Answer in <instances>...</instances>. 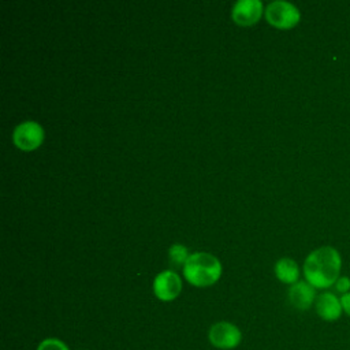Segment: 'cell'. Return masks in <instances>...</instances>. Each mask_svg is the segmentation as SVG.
<instances>
[{
  "label": "cell",
  "mask_w": 350,
  "mask_h": 350,
  "mask_svg": "<svg viewBox=\"0 0 350 350\" xmlns=\"http://www.w3.org/2000/svg\"><path fill=\"white\" fill-rule=\"evenodd\" d=\"M180 290L182 280L179 275L171 269L160 272L153 280V294L160 301H174L180 294Z\"/></svg>",
  "instance_id": "8992f818"
},
{
  "label": "cell",
  "mask_w": 350,
  "mask_h": 350,
  "mask_svg": "<svg viewBox=\"0 0 350 350\" xmlns=\"http://www.w3.org/2000/svg\"><path fill=\"white\" fill-rule=\"evenodd\" d=\"M334 287H335L336 293H339L340 295L350 293V278L340 275V276L338 278V280L335 282Z\"/></svg>",
  "instance_id": "4fadbf2b"
},
{
  "label": "cell",
  "mask_w": 350,
  "mask_h": 350,
  "mask_svg": "<svg viewBox=\"0 0 350 350\" xmlns=\"http://www.w3.org/2000/svg\"><path fill=\"white\" fill-rule=\"evenodd\" d=\"M340 304L343 308V313L350 317V293L340 295Z\"/></svg>",
  "instance_id": "5bb4252c"
},
{
  "label": "cell",
  "mask_w": 350,
  "mask_h": 350,
  "mask_svg": "<svg viewBox=\"0 0 350 350\" xmlns=\"http://www.w3.org/2000/svg\"><path fill=\"white\" fill-rule=\"evenodd\" d=\"M314 309L317 316L328 323H334L343 314V308L340 304V297L332 291H323L317 295L314 302Z\"/></svg>",
  "instance_id": "52a82bcc"
},
{
  "label": "cell",
  "mask_w": 350,
  "mask_h": 350,
  "mask_svg": "<svg viewBox=\"0 0 350 350\" xmlns=\"http://www.w3.org/2000/svg\"><path fill=\"white\" fill-rule=\"evenodd\" d=\"M12 141L21 150H34L44 141V129L37 122H23L15 127L12 133Z\"/></svg>",
  "instance_id": "5b68a950"
},
{
  "label": "cell",
  "mask_w": 350,
  "mask_h": 350,
  "mask_svg": "<svg viewBox=\"0 0 350 350\" xmlns=\"http://www.w3.org/2000/svg\"><path fill=\"white\" fill-rule=\"evenodd\" d=\"M211 345L220 350H232L242 342L241 329L230 321H217L208 331Z\"/></svg>",
  "instance_id": "277c9868"
},
{
  "label": "cell",
  "mask_w": 350,
  "mask_h": 350,
  "mask_svg": "<svg viewBox=\"0 0 350 350\" xmlns=\"http://www.w3.org/2000/svg\"><path fill=\"white\" fill-rule=\"evenodd\" d=\"M265 18L269 25L278 29H291L298 25L301 12L293 3L276 0L269 3L265 8Z\"/></svg>",
  "instance_id": "3957f363"
},
{
  "label": "cell",
  "mask_w": 350,
  "mask_h": 350,
  "mask_svg": "<svg viewBox=\"0 0 350 350\" xmlns=\"http://www.w3.org/2000/svg\"><path fill=\"white\" fill-rule=\"evenodd\" d=\"M342 257L332 246H321L308 254L304 262L305 280L317 290H327L340 276Z\"/></svg>",
  "instance_id": "6da1fadb"
},
{
  "label": "cell",
  "mask_w": 350,
  "mask_h": 350,
  "mask_svg": "<svg viewBox=\"0 0 350 350\" xmlns=\"http://www.w3.org/2000/svg\"><path fill=\"white\" fill-rule=\"evenodd\" d=\"M275 275L284 284H294L299 279L298 264L288 257H283L275 264Z\"/></svg>",
  "instance_id": "30bf717a"
},
{
  "label": "cell",
  "mask_w": 350,
  "mask_h": 350,
  "mask_svg": "<svg viewBox=\"0 0 350 350\" xmlns=\"http://www.w3.org/2000/svg\"><path fill=\"white\" fill-rule=\"evenodd\" d=\"M183 276L196 287H208L220 279L221 264L209 253H193L183 265Z\"/></svg>",
  "instance_id": "7a4b0ae2"
},
{
  "label": "cell",
  "mask_w": 350,
  "mask_h": 350,
  "mask_svg": "<svg viewBox=\"0 0 350 350\" xmlns=\"http://www.w3.org/2000/svg\"><path fill=\"white\" fill-rule=\"evenodd\" d=\"M36 350H70V347L59 338H45L37 345Z\"/></svg>",
  "instance_id": "7c38bea8"
},
{
  "label": "cell",
  "mask_w": 350,
  "mask_h": 350,
  "mask_svg": "<svg viewBox=\"0 0 350 350\" xmlns=\"http://www.w3.org/2000/svg\"><path fill=\"white\" fill-rule=\"evenodd\" d=\"M262 15V3L260 0H239L232 7V19L237 25L252 26Z\"/></svg>",
  "instance_id": "ba28073f"
},
{
  "label": "cell",
  "mask_w": 350,
  "mask_h": 350,
  "mask_svg": "<svg viewBox=\"0 0 350 350\" xmlns=\"http://www.w3.org/2000/svg\"><path fill=\"white\" fill-rule=\"evenodd\" d=\"M317 298L316 288L306 280H298L288 288V301L298 310H308L314 305Z\"/></svg>",
  "instance_id": "9c48e42d"
},
{
  "label": "cell",
  "mask_w": 350,
  "mask_h": 350,
  "mask_svg": "<svg viewBox=\"0 0 350 350\" xmlns=\"http://www.w3.org/2000/svg\"><path fill=\"white\" fill-rule=\"evenodd\" d=\"M168 256H170V261L172 265L175 267H182L185 265V262L189 258V253H187V247L183 245H172L168 250Z\"/></svg>",
  "instance_id": "8fae6325"
}]
</instances>
